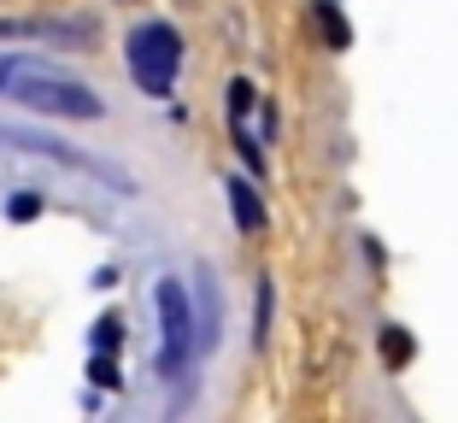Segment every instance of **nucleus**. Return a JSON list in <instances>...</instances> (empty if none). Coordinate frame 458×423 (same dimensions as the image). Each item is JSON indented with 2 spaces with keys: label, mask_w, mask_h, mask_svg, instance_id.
Returning a JSON list of instances; mask_svg holds the SVG:
<instances>
[{
  "label": "nucleus",
  "mask_w": 458,
  "mask_h": 423,
  "mask_svg": "<svg viewBox=\"0 0 458 423\" xmlns=\"http://www.w3.org/2000/svg\"><path fill=\"white\" fill-rule=\"evenodd\" d=\"M259 106V89L247 77H229V89H224V112H229V123H247V112Z\"/></svg>",
  "instance_id": "8"
},
{
  "label": "nucleus",
  "mask_w": 458,
  "mask_h": 423,
  "mask_svg": "<svg viewBox=\"0 0 458 423\" xmlns=\"http://www.w3.org/2000/svg\"><path fill=\"white\" fill-rule=\"evenodd\" d=\"M89 383H95V388H118L123 383L118 365H112V353H95V359H89Z\"/></svg>",
  "instance_id": "11"
},
{
  "label": "nucleus",
  "mask_w": 458,
  "mask_h": 423,
  "mask_svg": "<svg viewBox=\"0 0 458 423\" xmlns=\"http://www.w3.org/2000/svg\"><path fill=\"white\" fill-rule=\"evenodd\" d=\"M318 24H324V36H329V47H335V54H347V47H352V24L341 18L335 0H318Z\"/></svg>",
  "instance_id": "6"
},
{
  "label": "nucleus",
  "mask_w": 458,
  "mask_h": 423,
  "mask_svg": "<svg viewBox=\"0 0 458 423\" xmlns=\"http://www.w3.org/2000/svg\"><path fill=\"white\" fill-rule=\"evenodd\" d=\"M411 353H418V342H411L400 324L382 329V365H388V370H405V365H411Z\"/></svg>",
  "instance_id": "7"
},
{
  "label": "nucleus",
  "mask_w": 458,
  "mask_h": 423,
  "mask_svg": "<svg viewBox=\"0 0 458 423\" xmlns=\"http://www.w3.org/2000/svg\"><path fill=\"white\" fill-rule=\"evenodd\" d=\"M153 306H159V376H182L194 347H200L189 283H182V276H159V283H153Z\"/></svg>",
  "instance_id": "3"
},
{
  "label": "nucleus",
  "mask_w": 458,
  "mask_h": 423,
  "mask_svg": "<svg viewBox=\"0 0 458 423\" xmlns=\"http://www.w3.org/2000/svg\"><path fill=\"white\" fill-rule=\"evenodd\" d=\"M6 95H13L18 106H30V112H47V118H106V100H100L95 89L54 77L47 65H24Z\"/></svg>",
  "instance_id": "2"
},
{
  "label": "nucleus",
  "mask_w": 458,
  "mask_h": 423,
  "mask_svg": "<svg viewBox=\"0 0 458 423\" xmlns=\"http://www.w3.org/2000/svg\"><path fill=\"white\" fill-rule=\"evenodd\" d=\"M224 194H229V212H235V224H242V235H265V200L253 194V182L229 177V182H224Z\"/></svg>",
  "instance_id": "5"
},
{
  "label": "nucleus",
  "mask_w": 458,
  "mask_h": 423,
  "mask_svg": "<svg viewBox=\"0 0 458 423\" xmlns=\"http://www.w3.org/2000/svg\"><path fill=\"white\" fill-rule=\"evenodd\" d=\"M59 41V47H89L95 24L89 18H0V41Z\"/></svg>",
  "instance_id": "4"
},
{
  "label": "nucleus",
  "mask_w": 458,
  "mask_h": 423,
  "mask_svg": "<svg viewBox=\"0 0 458 423\" xmlns=\"http://www.w3.org/2000/svg\"><path fill=\"white\" fill-rule=\"evenodd\" d=\"M253 342H270V276H259V306H253Z\"/></svg>",
  "instance_id": "10"
},
{
  "label": "nucleus",
  "mask_w": 458,
  "mask_h": 423,
  "mask_svg": "<svg viewBox=\"0 0 458 423\" xmlns=\"http://www.w3.org/2000/svg\"><path fill=\"white\" fill-rule=\"evenodd\" d=\"M123 65H130V77H135L141 95L171 100L176 71H182V36H176L165 18H148V24H135L130 41H123Z\"/></svg>",
  "instance_id": "1"
},
{
  "label": "nucleus",
  "mask_w": 458,
  "mask_h": 423,
  "mask_svg": "<svg viewBox=\"0 0 458 423\" xmlns=\"http://www.w3.org/2000/svg\"><path fill=\"white\" fill-rule=\"evenodd\" d=\"M41 212V194H13V200H6V218L13 224H30Z\"/></svg>",
  "instance_id": "12"
},
{
  "label": "nucleus",
  "mask_w": 458,
  "mask_h": 423,
  "mask_svg": "<svg viewBox=\"0 0 458 423\" xmlns=\"http://www.w3.org/2000/svg\"><path fill=\"white\" fill-rule=\"evenodd\" d=\"M123 342V324H118V317H100V324H95V335H89V347H95V353H112V347H118Z\"/></svg>",
  "instance_id": "9"
},
{
  "label": "nucleus",
  "mask_w": 458,
  "mask_h": 423,
  "mask_svg": "<svg viewBox=\"0 0 458 423\" xmlns=\"http://www.w3.org/2000/svg\"><path fill=\"white\" fill-rule=\"evenodd\" d=\"M18 71H24V59H18V54H0V95L13 89V77H18Z\"/></svg>",
  "instance_id": "13"
}]
</instances>
